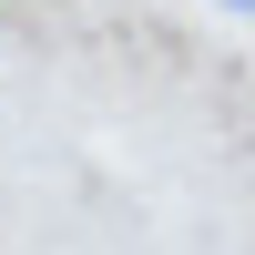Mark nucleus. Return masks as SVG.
Returning a JSON list of instances; mask_svg holds the SVG:
<instances>
[{
    "label": "nucleus",
    "mask_w": 255,
    "mask_h": 255,
    "mask_svg": "<svg viewBox=\"0 0 255 255\" xmlns=\"http://www.w3.org/2000/svg\"><path fill=\"white\" fill-rule=\"evenodd\" d=\"M215 10H235V20H255V0H215Z\"/></svg>",
    "instance_id": "f257e3e1"
}]
</instances>
